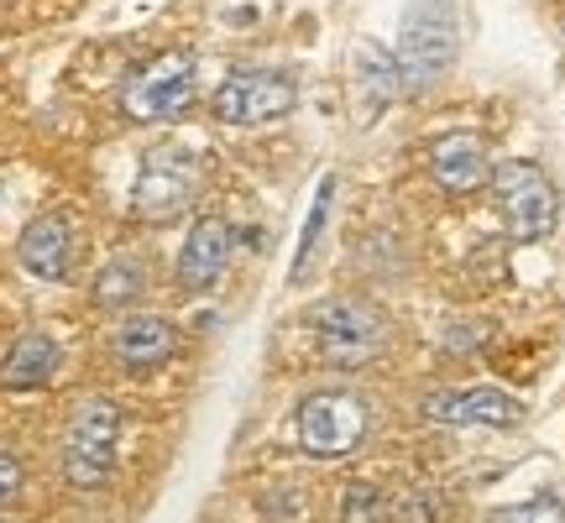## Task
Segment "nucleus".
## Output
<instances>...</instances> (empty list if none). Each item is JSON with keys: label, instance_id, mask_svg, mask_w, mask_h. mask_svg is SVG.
I'll list each match as a JSON object with an SVG mask.
<instances>
[{"label": "nucleus", "instance_id": "nucleus-1", "mask_svg": "<svg viewBox=\"0 0 565 523\" xmlns=\"http://www.w3.org/2000/svg\"><path fill=\"white\" fill-rule=\"evenodd\" d=\"M461 47V17H456V0H408L404 6V26H398V79L404 95H424L435 89L440 74L456 63Z\"/></svg>", "mask_w": 565, "mask_h": 523}, {"label": "nucleus", "instance_id": "nucleus-2", "mask_svg": "<svg viewBox=\"0 0 565 523\" xmlns=\"http://www.w3.org/2000/svg\"><path fill=\"white\" fill-rule=\"evenodd\" d=\"M299 445L303 456H315V461H341L351 456L356 445L366 440V429H372V403L362 393H345V387H320V393H309L299 403Z\"/></svg>", "mask_w": 565, "mask_h": 523}, {"label": "nucleus", "instance_id": "nucleus-3", "mask_svg": "<svg viewBox=\"0 0 565 523\" xmlns=\"http://www.w3.org/2000/svg\"><path fill=\"white\" fill-rule=\"evenodd\" d=\"M200 89V63L189 47H168L152 63L131 68V79L121 84V110L131 121H179L194 105Z\"/></svg>", "mask_w": 565, "mask_h": 523}, {"label": "nucleus", "instance_id": "nucleus-4", "mask_svg": "<svg viewBox=\"0 0 565 523\" xmlns=\"http://www.w3.org/2000/svg\"><path fill=\"white\" fill-rule=\"evenodd\" d=\"M315 341H320L324 362L351 372V366L372 362L383 351L387 320H383V309L372 299H362V293H335V299H324L315 309Z\"/></svg>", "mask_w": 565, "mask_h": 523}, {"label": "nucleus", "instance_id": "nucleus-5", "mask_svg": "<svg viewBox=\"0 0 565 523\" xmlns=\"http://www.w3.org/2000/svg\"><path fill=\"white\" fill-rule=\"evenodd\" d=\"M116 440H121V403L116 398H84L63 429V477L74 487H100L116 466Z\"/></svg>", "mask_w": 565, "mask_h": 523}, {"label": "nucleus", "instance_id": "nucleus-6", "mask_svg": "<svg viewBox=\"0 0 565 523\" xmlns=\"http://www.w3.org/2000/svg\"><path fill=\"white\" fill-rule=\"evenodd\" d=\"M200 194V158L189 147H152L137 168V183H131V210L141 221H173L183 215Z\"/></svg>", "mask_w": 565, "mask_h": 523}, {"label": "nucleus", "instance_id": "nucleus-7", "mask_svg": "<svg viewBox=\"0 0 565 523\" xmlns=\"http://www.w3.org/2000/svg\"><path fill=\"white\" fill-rule=\"evenodd\" d=\"M299 100V84L288 68H231L215 89V121L225 126H267V121H282L288 110Z\"/></svg>", "mask_w": 565, "mask_h": 523}, {"label": "nucleus", "instance_id": "nucleus-8", "mask_svg": "<svg viewBox=\"0 0 565 523\" xmlns=\"http://www.w3.org/2000/svg\"><path fill=\"white\" fill-rule=\"evenodd\" d=\"M492 183H498V204H503V221L513 242H545L555 221H561V194L555 183L545 179V168L534 162H498L492 168Z\"/></svg>", "mask_w": 565, "mask_h": 523}, {"label": "nucleus", "instance_id": "nucleus-9", "mask_svg": "<svg viewBox=\"0 0 565 523\" xmlns=\"http://www.w3.org/2000/svg\"><path fill=\"white\" fill-rule=\"evenodd\" d=\"M419 408L435 424H487V429H513L524 419V403L503 387H429Z\"/></svg>", "mask_w": 565, "mask_h": 523}, {"label": "nucleus", "instance_id": "nucleus-10", "mask_svg": "<svg viewBox=\"0 0 565 523\" xmlns=\"http://www.w3.org/2000/svg\"><path fill=\"white\" fill-rule=\"evenodd\" d=\"M17 257H21V267L42 282L68 278V267H74V221L58 215V210L26 221V231H21V242H17Z\"/></svg>", "mask_w": 565, "mask_h": 523}, {"label": "nucleus", "instance_id": "nucleus-11", "mask_svg": "<svg viewBox=\"0 0 565 523\" xmlns=\"http://www.w3.org/2000/svg\"><path fill=\"white\" fill-rule=\"evenodd\" d=\"M231 242H236L231 221H221V215L194 221V231H189V242H183V252H179V288H189V293L215 288L225 273V262H231Z\"/></svg>", "mask_w": 565, "mask_h": 523}, {"label": "nucleus", "instance_id": "nucleus-12", "mask_svg": "<svg viewBox=\"0 0 565 523\" xmlns=\"http://www.w3.org/2000/svg\"><path fill=\"white\" fill-rule=\"evenodd\" d=\"M179 351V330L162 314H126L116 330H110V356L126 366V372H152V366L173 362Z\"/></svg>", "mask_w": 565, "mask_h": 523}, {"label": "nucleus", "instance_id": "nucleus-13", "mask_svg": "<svg viewBox=\"0 0 565 523\" xmlns=\"http://www.w3.org/2000/svg\"><path fill=\"white\" fill-rule=\"evenodd\" d=\"M429 173H435V183L440 189H450V194H471V189H482L487 183V147L477 131H450V137H440L435 147H429Z\"/></svg>", "mask_w": 565, "mask_h": 523}, {"label": "nucleus", "instance_id": "nucleus-14", "mask_svg": "<svg viewBox=\"0 0 565 523\" xmlns=\"http://www.w3.org/2000/svg\"><path fill=\"white\" fill-rule=\"evenodd\" d=\"M58 362H63L58 341H53V335H42V330H26V335H17V341H11V351L0 356V387H17V393H26V387L53 383Z\"/></svg>", "mask_w": 565, "mask_h": 523}, {"label": "nucleus", "instance_id": "nucleus-15", "mask_svg": "<svg viewBox=\"0 0 565 523\" xmlns=\"http://www.w3.org/2000/svg\"><path fill=\"white\" fill-rule=\"evenodd\" d=\"M351 74H356V95H362L372 110H383L404 95V79H398V58L387 53L383 42L362 38L351 47Z\"/></svg>", "mask_w": 565, "mask_h": 523}, {"label": "nucleus", "instance_id": "nucleus-16", "mask_svg": "<svg viewBox=\"0 0 565 523\" xmlns=\"http://www.w3.org/2000/svg\"><path fill=\"white\" fill-rule=\"evenodd\" d=\"M141 293H147V267L137 257H110L100 267V278H95V303L100 309H126Z\"/></svg>", "mask_w": 565, "mask_h": 523}, {"label": "nucleus", "instance_id": "nucleus-17", "mask_svg": "<svg viewBox=\"0 0 565 523\" xmlns=\"http://www.w3.org/2000/svg\"><path fill=\"white\" fill-rule=\"evenodd\" d=\"M330 194H335V179L324 173L320 189H315V210H309V221H303V242H299V257H294V282H303L309 267H315V246H320L324 215H330Z\"/></svg>", "mask_w": 565, "mask_h": 523}, {"label": "nucleus", "instance_id": "nucleus-18", "mask_svg": "<svg viewBox=\"0 0 565 523\" xmlns=\"http://www.w3.org/2000/svg\"><path fill=\"white\" fill-rule=\"evenodd\" d=\"M387 519H393V508L372 482H351L341 492V523H387Z\"/></svg>", "mask_w": 565, "mask_h": 523}, {"label": "nucleus", "instance_id": "nucleus-19", "mask_svg": "<svg viewBox=\"0 0 565 523\" xmlns=\"http://www.w3.org/2000/svg\"><path fill=\"white\" fill-rule=\"evenodd\" d=\"M487 523H565V498L561 492H534L529 503L498 508Z\"/></svg>", "mask_w": 565, "mask_h": 523}, {"label": "nucleus", "instance_id": "nucleus-20", "mask_svg": "<svg viewBox=\"0 0 565 523\" xmlns=\"http://www.w3.org/2000/svg\"><path fill=\"white\" fill-rule=\"evenodd\" d=\"M21 482H26V466H21V456H11V450H0V508H6L11 498H17Z\"/></svg>", "mask_w": 565, "mask_h": 523}, {"label": "nucleus", "instance_id": "nucleus-21", "mask_svg": "<svg viewBox=\"0 0 565 523\" xmlns=\"http://www.w3.org/2000/svg\"><path fill=\"white\" fill-rule=\"evenodd\" d=\"M0 523H6V519H0Z\"/></svg>", "mask_w": 565, "mask_h": 523}]
</instances>
